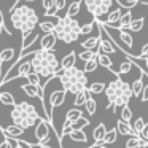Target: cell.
I'll use <instances>...</instances> for the list:
<instances>
[{"label": "cell", "mask_w": 148, "mask_h": 148, "mask_svg": "<svg viewBox=\"0 0 148 148\" xmlns=\"http://www.w3.org/2000/svg\"><path fill=\"white\" fill-rule=\"evenodd\" d=\"M30 70L37 73L40 78H53L58 75L59 70V59L56 58L54 51L48 49H35L30 56Z\"/></svg>", "instance_id": "6da1fadb"}, {"label": "cell", "mask_w": 148, "mask_h": 148, "mask_svg": "<svg viewBox=\"0 0 148 148\" xmlns=\"http://www.w3.org/2000/svg\"><path fill=\"white\" fill-rule=\"evenodd\" d=\"M11 24L16 30H21V35L26 37L27 34L35 30L38 24V14L29 5H18L11 11Z\"/></svg>", "instance_id": "7a4b0ae2"}, {"label": "cell", "mask_w": 148, "mask_h": 148, "mask_svg": "<svg viewBox=\"0 0 148 148\" xmlns=\"http://www.w3.org/2000/svg\"><path fill=\"white\" fill-rule=\"evenodd\" d=\"M11 108L13 110H11L10 116H11L13 124L18 126V127H21V129H24V131L29 129V127H34V124L40 119L35 107H34L32 103H29V102L14 103Z\"/></svg>", "instance_id": "3957f363"}, {"label": "cell", "mask_w": 148, "mask_h": 148, "mask_svg": "<svg viewBox=\"0 0 148 148\" xmlns=\"http://www.w3.org/2000/svg\"><path fill=\"white\" fill-rule=\"evenodd\" d=\"M53 34H54L56 40H61V42L70 45V43L77 42L80 37V23L75 18H59L58 23L54 24Z\"/></svg>", "instance_id": "277c9868"}, {"label": "cell", "mask_w": 148, "mask_h": 148, "mask_svg": "<svg viewBox=\"0 0 148 148\" xmlns=\"http://www.w3.org/2000/svg\"><path fill=\"white\" fill-rule=\"evenodd\" d=\"M103 92H105V97L108 99V105H107V110H110V107L113 105V102H115L118 97H132L131 94V88H129V84L126 83V81H123V78L116 77L113 81H110L108 84H105V89H103Z\"/></svg>", "instance_id": "5b68a950"}, {"label": "cell", "mask_w": 148, "mask_h": 148, "mask_svg": "<svg viewBox=\"0 0 148 148\" xmlns=\"http://www.w3.org/2000/svg\"><path fill=\"white\" fill-rule=\"evenodd\" d=\"M58 78L62 84V89H67V88L73 86L77 83H84L88 84V78H86V73H84L81 69H78L77 65L70 69H65V70H59L58 72Z\"/></svg>", "instance_id": "8992f818"}, {"label": "cell", "mask_w": 148, "mask_h": 148, "mask_svg": "<svg viewBox=\"0 0 148 148\" xmlns=\"http://www.w3.org/2000/svg\"><path fill=\"white\" fill-rule=\"evenodd\" d=\"M83 2L86 5V10L92 14L94 19H100L102 16L108 14L113 5V0H83Z\"/></svg>", "instance_id": "52a82bcc"}, {"label": "cell", "mask_w": 148, "mask_h": 148, "mask_svg": "<svg viewBox=\"0 0 148 148\" xmlns=\"http://www.w3.org/2000/svg\"><path fill=\"white\" fill-rule=\"evenodd\" d=\"M51 131H53V124L46 119L40 118L38 121L35 123V138H37V143H48L49 138H51Z\"/></svg>", "instance_id": "ba28073f"}, {"label": "cell", "mask_w": 148, "mask_h": 148, "mask_svg": "<svg viewBox=\"0 0 148 148\" xmlns=\"http://www.w3.org/2000/svg\"><path fill=\"white\" fill-rule=\"evenodd\" d=\"M65 96H67V92H65L64 89H58V91H54V92L51 94V97H49V110H48L49 115H51V118H53V110L58 108V107H61L62 103H64Z\"/></svg>", "instance_id": "9c48e42d"}, {"label": "cell", "mask_w": 148, "mask_h": 148, "mask_svg": "<svg viewBox=\"0 0 148 148\" xmlns=\"http://www.w3.org/2000/svg\"><path fill=\"white\" fill-rule=\"evenodd\" d=\"M0 131L5 135V138H11V140H21V135H24V132H26L24 129L18 127L14 124L8 126V127H2L0 126Z\"/></svg>", "instance_id": "30bf717a"}, {"label": "cell", "mask_w": 148, "mask_h": 148, "mask_svg": "<svg viewBox=\"0 0 148 148\" xmlns=\"http://www.w3.org/2000/svg\"><path fill=\"white\" fill-rule=\"evenodd\" d=\"M96 53H102V54H107V56H110V54H115L116 53V48H115V45L112 43V40H103V38H100L99 40V43H97V51Z\"/></svg>", "instance_id": "8fae6325"}, {"label": "cell", "mask_w": 148, "mask_h": 148, "mask_svg": "<svg viewBox=\"0 0 148 148\" xmlns=\"http://www.w3.org/2000/svg\"><path fill=\"white\" fill-rule=\"evenodd\" d=\"M58 43L54 34H45V35L40 38V49H48V51H54V46Z\"/></svg>", "instance_id": "7c38bea8"}, {"label": "cell", "mask_w": 148, "mask_h": 148, "mask_svg": "<svg viewBox=\"0 0 148 148\" xmlns=\"http://www.w3.org/2000/svg\"><path fill=\"white\" fill-rule=\"evenodd\" d=\"M65 135L73 142H80V143H84V145L88 143V135L84 134L83 129H70Z\"/></svg>", "instance_id": "4fadbf2b"}, {"label": "cell", "mask_w": 148, "mask_h": 148, "mask_svg": "<svg viewBox=\"0 0 148 148\" xmlns=\"http://www.w3.org/2000/svg\"><path fill=\"white\" fill-rule=\"evenodd\" d=\"M121 10L119 8H116V10L113 11H108V16H107L105 21H100V24H103V26H108V27H116V24H118L119 21V16H121Z\"/></svg>", "instance_id": "5bb4252c"}, {"label": "cell", "mask_w": 148, "mask_h": 148, "mask_svg": "<svg viewBox=\"0 0 148 148\" xmlns=\"http://www.w3.org/2000/svg\"><path fill=\"white\" fill-rule=\"evenodd\" d=\"M145 78H147V75L140 73V77H138L137 80H134V81H132V84H129V88H131V94H132V96H135V97L140 96L142 89H143V84H145Z\"/></svg>", "instance_id": "9a60e30c"}, {"label": "cell", "mask_w": 148, "mask_h": 148, "mask_svg": "<svg viewBox=\"0 0 148 148\" xmlns=\"http://www.w3.org/2000/svg\"><path fill=\"white\" fill-rule=\"evenodd\" d=\"M105 132H107V127L103 123H99V124L94 127L92 131V137H94V145H100L103 140V137H105Z\"/></svg>", "instance_id": "2e32d148"}, {"label": "cell", "mask_w": 148, "mask_h": 148, "mask_svg": "<svg viewBox=\"0 0 148 148\" xmlns=\"http://www.w3.org/2000/svg\"><path fill=\"white\" fill-rule=\"evenodd\" d=\"M38 40V34L35 32V30H32L30 34H27L26 37H23V42H21V53L23 51H26L29 46H32L34 43Z\"/></svg>", "instance_id": "e0dca14e"}, {"label": "cell", "mask_w": 148, "mask_h": 148, "mask_svg": "<svg viewBox=\"0 0 148 148\" xmlns=\"http://www.w3.org/2000/svg\"><path fill=\"white\" fill-rule=\"evenodd\" d=\"M75 62H77V53H75V51H70L67 56H64V58H62L59 69H61V70L70 69V67H73V65H75Z\"/></svg>", "instance_id": "ac0fdd59"}, {"label": "cell", "mask_w": 148, "mask_h": 148, "mask_svg": "<svg viewBox=\"0 0 148 148\" xmlns=\"http://www.w3.org/2000/svg\"><path fill=\"white\" fill-rule=\"evenodd\" d=\"M65 5H67V0H54V3H53V8L48 11V13H45L46 18H53V16H58L59 11H62L65 8Z\"/></svg>", "instance_id": "d6986e66"}, {"label": "cell", "mask_w": 148, "mask_h": 148, "mask_svg": "<svg viewBox=\"0 0 148 148\" xmlns=\"http://www.w3.org/2000/svg\"><path fill=\"white\" fill-rule=\"evenodd\" d=\"M116 132L118 134H123V135H131V137H135L134 132H132V127H131V123H124L121 119L116 121Z\"/></svg>", "instance_id": "ffe728a7"}, {"label": "cell", "mask_w": 148, "mask_h": 148, "mask_svg": "<svg viewBox=\"0 0 148 148\" xmlns=\"http://www.w3.org/2000/svg\"><path fill=\"white\" fill-rule=\"evenodd\" d=\"M81 3H83V0H73L67 8V13L65 16L67 18H75L78 13H80V8H81Z\"/></svg>", "instance_id": "44dd1931"}, {"label": "cell", "mask_w": 148, "mask_h": 148, "mask_svg": "<svg viewBox=\"0 0 148 148\" xmlns=\"http://www.w3.org/2000/svg\"><path fill=\"white\" fill-rule=\"evenodd\" d=\"M110 29V27H108ZM119 32V38H121V42L124 43L126 46H129V48H132V45H134V38H132V34H129L126 29H115Z\"/></svg>", "instance_id": "7402d4cb"}, {"label": "cell", "mask_w": 148, "mask_h": 148, "mask_svg": "<svg viewBox=\"0 0 148 148\" xmlns=\"http://www.w3.org/2000/svg\"><path fill=\"white\" fill-rule=\"evenodd\" d=\"M88 96H89L88 89H83V91H80V92H77V94H75V99H73V107L80 108L81 105H84V102H86Z\"/></svg>", "instance_id": "603a6c76"}, {"label": "cell", "mask_w": 148, "mask_h": 148, "mask_svg": "<svg viewBox=\"0 0 148 148\" xmlns=\"http://www.w3.org/2000/svg\"><path fill=\"white\" fill-rule=\"evenodd\" d=\"M97 64H100L102 67L110 69V72L113 70V61L110 59V56L102 54V53H97Z\"/></svg>", "instance_id": "cb8c5ba5"}, {"label": "cell", "mask_w": 148, "mask_h": 148, "mask_svg": "<svg viewBox=\"0 0 148 148\" xmlns=\"http://www.w3.org/2000/svg\"><path fill=\"white\" fill-rule=\"evenodd\" d=\"M83 116V110L77 108V107H70V108L67 110V115H65V119H69V121H77L78 118H81Z\"/></svg>", "instance_id": "d4e9b609"}, {"label": "cell", "mask_w": 148, "mask_h": 148, "mask_svg": "<svg viewBox=\"0 0 148 148\" xmlns=\"http://www.w3.org/2000/svg\"><path fill=\"white\" fill-rule=\"evenodd\" d=\"M143 24H145V18H137V19H132L126 29H129L131 32H140L143 29Z\"/></svg>", "instance_id": "484cf974"}, {"label": "cell", "mask_w": 148, "mask_h": 148, "mask_svg": "<svg viewBox=\"0 0 148 148\" xmlns=\"http://www.w3.org/2000/svg\"><path fill=\"white\" fill-rule=\"evenodd\" d=\"M116 138H118V132H116V129H115V127H112L110 131H107V132H105V137H103L102 143L108 147V145L115 143V142H116Z\"/></svg>", "instance_id": "4316f807"}, {"label": "cell", "mask_w": 148, "mask_h": 148, "mask_svg": "<svg viewBox=\"0 0 148 148\" xmlns=\"http://www.w3.org/2000/svg\"><path fill=\"white\" fill-rule=\"evenodd\" d=\"M84 110L88 112V115H96V110H97V102L94 100V97H91V94L88 96L86 102H84Z\"/></svg>", "instance_id": "83f0119b"}, {"label": "cell", "mask_w": 148, "mask_h": 148, "mask_svg": "<svg viewBox=\"0 0 148 148\" xmlns=\"http://www.w3.org/2000/svg\"><path fill=\"white\" fill-rule=\"evenodd\" d=\"M86 89L89 94H100L105 89V83H102V81H94V83L89 84V88H86Z\"/></svg>", "instance_id": "f1b7e54d"}, {"label": "cell", "mask_w": 148, "mask_h": 148, "mask_svg": "<svg viewBox=\"0 0 148 148\" xmlns=\"http://www.w3.org/2000/svg\"><path fill=\"white\" fill-rule=\"evenodd\" d=\"M21 89H23L29 97H38V89H40V88L34 86V84H29V83L21 84Z\"/></svg>", "instance_id": "f546056e"}, {"label": "cell", "mask_w": 148, "mask_h": 148, "mask_svg": "<svg viewBox=\"0 0 148 148\" xmlns=\"http://www.w3.org/2000/svg\"><path fill=\"white\" fill-rule=\"evenodd\" d=\"M0 102L7 107H13L14 103H16V100H14V97L11 92H0Z\"/></svg>", "instance_id": "4dcf8cb0"}, {"label": "cell", "mask_w": 148, "mask_h": 148, "mask_svg": "<svg viewBox=\"0 0 148 148\" xmlns=\"http://www.w3.org/2000/svg\"><path fill=\"white\" fill-rule=\"evenodd\" d=\"M119 119L124 123H131L132 121V110L129 108V105L123 107L121 110H119Z\"/></svg>", "instance_id": "1f68e13d"}, {"label": "cell", "mask_w": 148, "mask_h": 148, "mask_svg": "<svg viewBox=\"0 0 148 148\" xmlns=\"http://www.w3.org/2000/svg\"><path fill=\"white\" fill-rule=\"evenodd\" d=\"M96 69H97V53H96V56H94L92 59H89L88 62H84L83 72L84 73H89V72H94Z\"/></svg>", "instance_id": "d6a6232c"}, {"label": "cell", "mask_w": 148, "mask_h": 148, "mask_svg": "<svg viewBox=\"0 0 148 148\" xmlns=\"http://www.w3.org/2000/svg\"><path fill=\"white\" fill-rule=\"evenodd\" d=\"M145 126H147V124H145L143 118H137V119H135V123H132V124H131L134 135H138V134H140V131L145 127Z\"/></svg>", "instance_id": "836d02e7"}, {"label": "cell", "mask_w": 148, "mask_h": 148, "mask_svg": "<svg viewBox=\"0 0 148 148\" xmlns=\"http://www.w3.org/2000/svg\"><path fill=\"white\" fill-rule=\"evenodd\" d=\"M89 124H91L89 119L84 118V116H81V118L77 119V121L72 123V129H83V127H86V126H89Z\"/></svg>", "instance_id": "e575fe53"}, {"label": "cell", "mask_w": 148, "mask_h": 148, "mask_svg": "<svg viewBox=\"0 0 148 148\" xmlns=\"http://www.w3.org/2000/svg\"><path fill=\"white\" fill-rule=\"evenodd\" d=\"M116 3L121 8H127V10H132L138 5V0H116Z\"/></svg>", "instance_id": "d590c367"}, {"label": "cell", "mask_w": 148, "mask_h": 148, "mask_svg": "<svg viewBox=\"0 0 148 148\" xmlns=\"http://www.w3.org/2000/svg\"><path fill=\"white\" fill-rule=\"evenodd\" d=\"M26 78H27V83L29 84H34V86H37V88L42 86V78H40L37 73H34V72H30Z\"/></svg>", "instance_id": "8d00e7d4"}, {"label": "cell", "mask_w": 148, "mask_h": 148, "mask_svg": "<svg viewBox=\"0 0 148 148\" xmlns=\"http://www.w3.org/2000/svg\"><path fill=\"white\" fill-rule=\"evenodd\" d=\"M54 24L56 23H51V21H40V29L43 30L45 34H51L53 30H54Z\"/></svg>", "instance_id": "74e56055"}, {"label": "cell", "mask_w": 148, "mask_h": 148, "mask_svg": "<svg viewBox=\"0 0 148 148\" xmlns=\"http://www.w3.org/2000/svg\"><path fill=\"white\" fill-rule=\"evenodd\" d=\"M86 84L84 83H77V84H73V86H70V88H67L65 89V92H70V94H77V92H80V91H83V89H86Z\"/></svg>", "instance_id": "f35d334b"}, {"label": "cell", "mask_w": 148, "mask_h": 148, "mask_svg": "<svg viewBox=\"0 0 148 148\" xmlns=\"http://www.w3.org/2000/svg\"><path fill=\"white\" fill-rule=\"evenodd\" d=\"M94 56H96V51H81L80 54H77V58L80 59V61H83V62H88L89 59H92Z\"/></svg>", "instance_id": "ab89813d"}, {"label": "cell", "mask_w": 148, "mask_h": 148, "mask_svg": "<svg viewBox=\"0 0 148 148\" xmlns=\"http://www.w3.org/2000/svg\"><path fill=\"white\" fill-rule=\"evenodd\" d=\"M94 26H96V24H94V21L80 26V35H88V34H91V32H92V29H94Z\"/></svg>", "instance_id": "60d3db41"}, {"label": "cell", "mask_w": 148, "mask_h": 148, "mask_svg": "<svg viewBox=\"0 0 148 148\" xmlns=\"http://www.w3.org/2000/svg\"><path fill=\"white\" fill-rule=\"evenodd\" d=\"M131 69H132V64L129 61H126V62H121V65H119V70H118V75L121 77V75H126V73H129L131 72Z\"/></svg>", "instance_id": "b9f144b4"}, {"label": "cell", "mask_w": 148, "mask_h": 148, "mask_svg": "<svg viewBox=\"0 0 148 148\" xmlns=\"http://www.w3.org/2000/svg\"><path fill=\"white\" fill-rule=\"evenodd\" d=\"M138 143H140V137H138V135H135V137H131L127 142H126L124 148H137Z\"/></svg>", "instance_id": "7bdbcfd3"}, {"label": "cell", "mask_w": 148, "mask_h": 148, "mask_svg": "<svg viewBox=\"0 0 148 148\" xmlns=\"http://www.w3.org/2000/svg\"><path fill=\"white\" fill-rule=\"evenodd\" d=\"M53 3H54V0H42V7H43V10H45V13H48L53 8Z\"/></svg>", "instance_id": "ee69618b"}, {"label": "cell", "mask_w": 148, "mask_h": 148, "mask_svg": "<svg viewBox=\"0 0 148 148\" xmlns=\"http://www.w3.org/2000/svg\"><path fill=\"white\" fill-rule=\"evenodd\" d=\"M140 100L142 102H147L148 100V84H143V89L140 92Z\"/></svg>", "instance_id": "f6af8a7d"}, {"label": "cell", "mask_w": 148, "mask_h": 148, "mask_svg": "<svg viewBox=\"0 0 148 148\" xmlns=\"http://www.w3.org/2000/svg\"><path fill=\"white\" fill-rule=\"evenodd\" d=\"M0 148H13V142L10 138H3L0 142Z\"/></svg>", "instance_id": "bcb514c9"}, {"label": "cell", "mask_w": 148, "mask_h": 148, "mask_svg": "<svg viewBox=\"0 0 148 148\" xmlns=\"http://www.w3.org/2000/svg\"><path fill=\"white\" fill-rule=\"evenodd\" d=\"M0 24H2V26H3V29L8 32V35H11V34H10V30H8V26L5 24V21H3V13H2V10H0Z\"/></svg>", "instance_id": "7dc6e473"}, {"label": "cell", "mask_w": 148, "mask_h": 148, "mask_svg": "<svg viewBox=\"0 0 148 148\" xmlns=\"http://www.w3.org/2000/svg\"><path fill=\"white\" fill-rule=\"evenodd\" d=\"M140 56H142V58H147V56H148V45H147V43L142 46V54Z\"/></svg>", "instance_id": "c3c4849f"}, {"label": "cell", "mask_w": 148, "mask_h": 148, "mask_svg": "<svg viewBox=\"0 0 148 148\" xmlns=\"http://www.w3.org/2000/svg\"><path fill=\"white\" fill-rule=\"evenodd\" d=\"M10 140H11V138H10ZM11 142H14V143H13V148H24V145L21 143V142H18V140H11Z\"/></svg>", "instance_id": "681fc988"}, {"label": "cell", "mask_w": 148, "mask_h": 148, "mask_svg": "<svg viewBox=\"0 0 148 148\" xmlns=\"http://www.w3.org/2000/svg\"><path fill=\"white\" fill-rule=\"evenodd\" d=\"M137 148H148V142H145V140H140V143L137 145Z\"/></svg>", "instance_id": "f907efd6"}, {"label": "cell", "mask_w": 148, "mask_h": 148, "mask_svg": "<svg viewBox=\"0 0 148 148\" xmlns=\"http://www.w3.org/2000/svg\"><path fill=\"white\" fill-rule=\"evenodd\" d=\"M88 148H108V147L103 145V143H100V145H91V147H88Z\"/></svg>", "instance_id": "816d5d0a"}, {"label": "cell", "mask_w": 148, "mask_h": 148, "mask_svg": "<svg viewBox=\"0 0 148 148\" xmlns=\"http://www.w3.org/2000/svg\"><path fill=\"white\" fill-rule=\"evenodd\" d=\"M37 148H51L48 143H37Z\"/></svg>", "instance_id": "f5cc1de1"}, {"label": "cell", "mask_w": 148, "mask_h": 148, "mask_svg": "<svg viewBox=\"0 0 148 148\" xmlns=\"http://www.w3.org/2000/svg\"><path fill=\"white\" fill-rule=\"evenodd\" d=\"M138 3H142V5H148V0H138Z\"/></svg>", "instance_id": "db71d44e"}, {"label": "cell", "mask_w": 148, "mask_h": 148, "mask_svg": "<svg viewBox=\"0 0 148 148\" xmlns=\"http://www.w3.org/2000/svg\"><path fill=\"white\" fill-rule=\"evenodd\" d=\"M3 30H5V29H3V26L0 24V35H2V32H3Z\"/></svg>", "instance_id": "11a10c76"}]
</instances>
